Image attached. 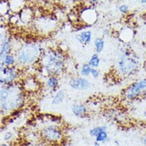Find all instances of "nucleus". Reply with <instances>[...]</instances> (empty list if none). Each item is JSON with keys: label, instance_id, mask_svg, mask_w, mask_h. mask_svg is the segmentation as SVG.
Wrapping results in <instances>:
<instances>
[{"label": "nucleus", "instance_id": "1", "mask_svg": "<svg viewBox=\"0 0 146 146\" xmlns=\"http://www.w3.org/2000/svg\"><path fill=\"white\" fill-rule=\"evenodd\" d=\"M25 103V92L18 83L0 85V113L9 114L22 108Z\"/></svg>", "mask_w": 146, "mask_h": 146}, {"label": "nucleus", "instance_id": "2", "mask_svg": "<svg viewBox=\"0 0 146 146\" xmlns=\"http://www.w3.org/2000/svg\"><path fill=\"white\" fill-rule=\"evenodd\" d=\"M41 71L48 76H60L66 68V56L61 50L48 48L43 52L39 60Z\"/></svg>", "mask_w": 146, "mask_h": 146}, {"label": "nucleus", "instance_id": "3", "mask_svg": "<svg viewBox=\"0 0 146 146\" xmlns=\"http://www.w3.org/2000/svg\"><path fill=\"white\" fill-rule=\"evenodd\" d=\"M44 50L36 43L28 42L20 48L15 52L16 64L21 67H29L39 62L41 54Z\"/></svg>", "mask_w": 146, "mask_h": 146}, {"label": "nucleus", "instance_id": "4", "mask_svg": "<svg viewBox=\"0 0 146 146\" xmlns=\"http://www.w3.org/2000/svg\"><path fill=\"white\" fill-rule=\"evenodd\" d=\"M117 72L121 76L127 77L131 76L137 71L139 68V61L133 57L131 51L123 49L118 55L116 62Z\"/></svg>", "mask_w": 146, "mask_h": 146}, {"label": "nucleus", "instance_id": "5", "mask_svg": "<svg viewBox=\"0 0 146 146\" xmlns=\"http://www.w3.org/2000/svg\"><path fill=\"white\" fill-rule=\"evenodd\" d=\"M146 95V78L132 83L124 91V98L128 101H134Z\"/></svg>", "mask_w": 146, "mask_h": 146}, {"label": "nucleus", "instance_id": "6", "mask_svg": "<svg viewBox=\"0 0 146 146\" xmlns=\"http://www.w3.org/2000/svg\"><path fill=\"white\" fill-rule=\"evenodd\" d=\"M41 137L49 144H58L62 141L64 133L61 128L57 125L51 124L45 125L40 131Z\"/></svg>", "mask_w": 146, "mask_h": 146}, {"label": "nucleus", "instance_id": "7", "mask_svg": "<svg viewBox=\"0 0 146 146\" xmlns=\"http://www.w3.org/2000/svg\"><path fill=\"white\" fill-rule=\"evenodd\" d=\"M20 72L16 67H7L0 64V85H7L16 83Z\"/></svg>", "mask_w": 146, "mask_h": 146}, {"label": "nucleus", "instance_id": "8", "mask_svg": "<svg viewBox=\"0 0 146 146\" xmlns=\"http://www.w3.org/2000/svg\"><path fill=\"white\" fill-rule=\"evenodd\" d=\"M69 86L75 91H87L91 88V83L86 77L76 76L70 80Z\"/></svg>", "mask_w": 146, "mask_h": 146}, {"label": "nucleus", "instance_id": "9", "mask_svg": "<svg viewBox=\"0 0 146 146\" xmlns=\"http://www.w3.org/2000/svg\"><path fill=\"white\" fill-rule=\"evenodd\" d=\"M71 111L74 116L80 118H84L88 113V107L85 103L78 102V103H73L71 106Z\"/></svg>", "mask_w": 146, "mask_h": 146}, {"label": "nucleus", "instance_id": "10", "mask_svg": "<svg viewBox=\"0 0 146 146\" xmlns=\"http://www.w3.org/2000/svg\"><path fill=\"white\" fill-rule=\"evenodd\" d=\"M12 42L10 37H6L2 40L0 45V64L3 63L7 55L11 53L12 51Z\"/></svg>", "mask_w": 146, "mask_h": 146}, {"label": "nucleus", "instance_id": "11", "mask_svg": "<svg viewBox=\"0 0 146 146\" xmlns=\"http://www.w3.org/2000/svg\"><path fill=\"white\" fill-rule=\"evenodd\" d=\"M92 36L93 33L90 29H84L76 35V39L80 43L83 45H88L91 44L92 41Z\"/></svg>", "mask_w": 146, "mask_h": 146}, {"label": "nucleus", "instance_id": "12", "mask_svg": "<svg viewBox=\"0 0 146 146\" xmlns=\"http://www.w3.org/2000/svg\"><path fill=\"white\" fill-rule=\"evenodd\" d=\"M45 86L50 91L56 92L59 89L60 86V79L56 76H48L45 79Z\"/></svg>", "mask_w": 146, "mask_h": 146}, {"label": "nucleus", "instance_id": "13", "mask_svg": "<svg viewBox=\"0 0 146 146\" xmlns=\"http://www.w3.org/2000/svg\"><path fill=\"white\" fill-rule=\"evenodd\" d=\"M66 92L63 89H58L57 91L55 92L54 96L52 97L51 101V104L52 106H59L61 103L64 102V101L66 99Z\"/></svg>", "mask_w": 146, "mask_h": 146}, {"label": "nucleus", "instance_id": "14", "mask_svg": "<svg viewBox=\"0 0 146 146\" xmlns=\"http://www.w3.org/2000/svg\"><path fill=\"white\" fill-rule=\"evenodd\" d=\"M93 44L95 46V52L97 53H101L105 48V40L103 37H95L93 41Z\"/></svg>", "mask_w": 146, "mask_h": 146}, {"label": "nucleus", "instance_id": "15", "mask_svg": "<svg viewBox=\"0 0 146 146\" xmlns=\"http://www.w3.org/2000/svg\"><path fill=\"white\" fill-rule=\"evenodd\" d=\"M100 63H101V59H100L99 54L97 52H95L91 55L90 59L88 60V64L91 66V68H98L100 65Z\"/></svg>", "mask_w": 146, "mask_h": 146}, {"label": "nucleus", "instance_id": "16", "mask_svg": "<svg viewBox=\"0 0 146 146\" xmlns=\"http://www.w3.org/2000/svg\"><path fill=\"white\" fill-rule=\"evenodd\" d=\"M4 66H7V67H14L16 65V57L14 53H10L7 55L4 58L3 61L1 64Z\"/></svg>", "mask_w": 146, "mask_h": 146}, {"label": "nucleus", "instance_id": "17", "mask_svg": "<svg viewBox=\"0 0 146 146\" xmlns=\"http://www.w3.org/2000/svg\"><path fill=\"white\" fill-rule=\"evenodd\" d=\"M95 141H98L99 143H106L107 141H110L109 135H108V133L107 130H102V131L99 132L98 133V135L96 136L95 137Z\"/></svg>", "mask_w": 146, "mask_h": 146}, {"label": "nucleus", "instance_id": "18", "mask_svg": "<svg viewBox=\"0 0 146 146\" xmlns=\"http://www.w3.org/2000/svg\"><path fill=\"white\" fill-rule=\"evenodd\" d=\"M91 67L88 63H85L84 64H82L80 67V76L83 77H86L88 78V76H91Z\"/></svg>", "mask_w": 146, "mask_h": 146}, {"label": "nucleus", "instance_id": "19", "mask_svg": "<svg viewBox=\"0 0 146 146\" xmlns=\"http://www.w3.org/2000/svg\"><path fill=\"white\" fill-rule=\"evenodd\" d=\"M102 130H107V126L106 125H99V126L92 128L89 130V135L91 136V137H95L98 135L99 132L102 131Z\"/></svg>", "mask_w": 146, "mask_h": 146}, {"label": "nucleus", "instance_id": "20", "mask_svg": "<svg viewBox=\"0 0 146 146\" xmlns=\"http://www.w3.org/2000/svg\"><path fill=\"white\" fill-rule=\"evenodd\" d=\"M14 137H15V135H14L13 132L7 131L4 133L3 141L5 142H10L11 140L14 138Z\"/></svg>", "mask_w": 146, "mask_h": 146}, {"label": "nucleus", "instance_id": "21", "mask_svg": "<svg viewBox=\"0 0 146 146\" xmlns=\"http://www.w3.org/2000/svg\"><path fill=\"white\" fill-rule=\"evenodd\" d=\"M118 11H120V13H121L122 15H126L129 11V8L127 4H121L118 7Z\"/></svg>", "mask_w": 146, "mask_h": 146}, {"label": "nucleus", "instance_id": "22", "mask_svg": "<svg viewBox=\"0 0 146 146\" xmlns=\"http://www.w3.org/2000/svg\"><path fill=\"white\" fill-rule=\"evenodd\" d=\"M100 76V72L98 68H91V76L93 79H98Z\"/></svg>", "mask_w": 146, "mask_h": 146}, {"label": "nucleus", "instance_id": "23", "mask_svg": "<svg viewBox=\"0 0 146 146\" xmlns=\"http://www.w3.org/2000/svg\"><path fill=\"white\" fill-rule=\"evenodd\" d=\"M90 1V3H91L92 5H97V4H99L102 0H89Z\"/></svg>", "mask_w": 146, "mask_h": 146}, {"label": "nucleus", "instance_id": "24", "mask_svg": "<svg viewBox=\"0 0 146 146\" xmlns=\"http://www.w3.org/2000/svg\"><path fill=\"white\" fill-rule=\"evenodd\" d=\"M0 146H15L13 144L11 143H8V142H5V143H2L0 144Z\"/></svg>", "mask_w": 146, "mask_h": 146}, {"label": "nucleus", "instance_id": "25", "mask_svg": "<svg viewBox=\"0 0 146 146\" xmlns=\"http://www.w3.org/2000/svg\"><path fill=\"white\" fill-rule=\"evenodd\" d=\"M141 143L145 146H146V135H145L144 137H141Z\"/></svg>", "mask_w": 146, "mask_h": 146}, {"label": "nucleus", "instance_id": "26", "mask_svg": "<svg viewBox=\"0 0 146 146\" xmlns=\"http://www.w3.org/2000/svg\"><path fill=\"white\" fill-rule=\"evenodd\" d=\"M93 145L94 146H102V145H101V143L98 142V141H95L94 142V144H93Z\"/></svg>", "mask_w": 146, "mask_h": 146}, {"label": "nucleus", "instance_id": "27", "mask_svg": "<svg viewBox=\"0 0 146 146\" xmlns=\"http://www.w3.org/2000/svg\"><path fill=\"white\" fill-rule=\"evenodd\" d=\"M141 3L143 4V5H145L146 4V0H140Z\"/></svg>", "mask_w": 146, "mask_h": 146}, {"label": "nucleus", "instance_id": "28", "mask_svg": "<svg viewBox=\"0 0 146 146\" xmlns=\"http://www.w3.org/2000/svg\"><path fill=\"white\" fill-rule=\"evenodd\" d=\"M143 114H144L145 117H146V110H145V111H144V113H143Z\"/></svg>", "mask_w": 146, "mask_h": 146}, {"label": "nucleus", "instance_id": "29", "mask_svg": "<svg viewBox=\"0 0 146 146\" xmlns=\"http://www.w3.org/2000/svg\"><path fill=\"white\" fill-rule=\"evenodd\" d=\"M78 2H84V1H86V0H76Z\"/></svg>", "mask_w": 146, "mask_h": 146}]
</instances>
